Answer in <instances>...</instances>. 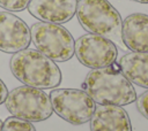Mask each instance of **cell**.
<instances>
[{
    "instance_id": "obj_1",
    "label": "cell",
    "mask_w": 148,
    "mask_h": 131,
    "mask_svg": "<svg viewBox=\"0 0 148 131\" xmlns=\"http://www.w3.org/2000/svg\"><path fill=\"white\" fill-rule=\"evenodd\" d=\"M82 88L98 105L123 107L136 100L134 86L116 64L91 69L82 83Z\"/></svg>"
},
{
    "instance_id": "obj_2",
    "label": "cell",
    "mask_w": 148,
    "mask_h": 131,
    "mask_svg": "<svg viewBox=\"0 0 148 131\" xmlns=\"http://www.w3.org/2000/svg\"><path fill=\"white\" fill-rule=\"evenodd\" d=\"M9 67L21 83L37 88H54L61 83V71L57 63L37 49L25 48L10 57Z\"/></svg>"
},
{
    "instance_id": "obj_3",
    "label": "cell",
    "mask_w": 148,
    "mask_h": 131,
    "mask_svg": "<svg viewBox=\"0 0 148 131\" xmlns=\"http://www.w3.org/2000/svg\"><path fill=\"white\" fill-rule=\"evenodd\" d=\"M75 14L81 26L89 33L108 38L121 48L126 47L121 16L108 0H77Z\"/></svg>"
},
{
    "instance_id": "obj_4",
    "label": "cell",
    "mask_w": 148,
    "mask_h": 131,
    "mask_svg": "<svg viewBox=\"0 0 148 131\" xmlns=\"http://www.w3.org/2000/svg\"><path fill=\"white\" fill-rule=\"evenodd\" d=\"M30 34L37 51L54 62L68 61L74 55V38L61 24L36 22L30 28Z\"/></svg>"
},
{
    "instance_id": "obj_5",
    "label": "cell",
    "mask_w": 148,
    "mask_h": 131,
    "mask_svg": "<svg viewBox=\"0 0 148 131\" xmlns=\"http://www.w3.org/2000/svg\"><path fill=\"white\" fill-rule=\"evenodd\" d=\"M3 103L13 116L29 122L45 121L53 113L50 95L42 88L28 85L12 90Z\"/></svg>"
},
{
    "instance_id": "obj_6",
    "label": "cell",
    "mask_w": 148,
    "mask_h": 131,
    "mask_svg": "<svg viewBox=\"0 0 148 131\" xmlns=\"http://www.w3.org/2000/svg\"><path fill=\"white\" fill-rule=\"evenodd\" d=\"M53 111L73 125H81L90 121L96 108L92 98L83 90L54 88L50 93Z\"/></svg>"
},
{
    "instance_id": "obj_7",
    "label": "cell",
    "mask_w": 148,
    "mask_h": 131,
    "mask_svg": "<svg viewBox=\"0 0 148 131\" xmlns=\"http://www.w3.org/2000/svg\"><path fill=\"white\" fill-rule=\"evenodd\" d=\"M74 53L77 60L90 69L109 67L116 62L118 56V49L113 41L94 33H87L77 38Z\"/></svg>"
},
{
    "instance_id": "obj_8",
    "label": "cell",
    "mask_w": 148,
    "mask_h": 131,
    "mask_svg": "<svg viewBox=\"0 0 148 131\" xmlns=\"http://www.w3.org/2000/svg\"><path fill=\"white\" fill-rule=\"evenodd\" d=\"M30 28L18 16L9 11H0V51L17 53L29 47Z\"/></svg>"
},
{
    "instance_id": "obj_9",
    "label": "cell",
    "mask_w": 148,
    "mask_h": 131,
    "mask_svg": "<svg viewBox=\"0 0 148 131\" xmlns=\"http://www.w3.org/2000/svg\"><path fill=\"white\" fill-rule=\"evenodd\" d=\"M77 0H30L29 13L42 22L64 24L76 13Z\"/></svg>"
},
{
    "instance_id": "obj_10",
    "label": "cell",
    "mask_w": 148,
    "mask_h": 131,
    "mask_svg": "<svg viewBox=\"0 0 148 131\" xmlns=\"http://www.w3.org/2000/svg\"><path fill=\"white\" fill-rule=\"evenodd\" d=\"M90 131H132V124L121 106L98 105L90 118Z\"/></svg>"
},
{
    "instance_id": "obj_11",
    "label": "cell",
    "mask_w": 148,
    "mask_h": 131,
    "mask_svg": "<svg viewBox=\"0 0 148 131\" xmlns=\"http://www.w3.org/2000/svg\"><path fill=\"white\" fill-rule=\"evenodd\" d=\"M123 41L132 52H148V15L134 13L123 21Z\"/></svg>"
},
{
    "instance_id": "obj_12",
    "label": "cell",
    "mask_w": 148,
    "mask_h": 131,
    "mask_svg": "<svg viewBox=\"0 0 148 131\" xmlns=\"http://www.w3.org/2000/svg\"><path fill=\"white\" fill-rule=\"evenodd\" d=\"M124 76L138 86L148 88V52H131L119 60Z\"/></svg>"
},
{
    "instance_id": "obj_13",
    "label": "cell",
    "mask_w": 148,
    "mask_h": 131,
    "mask_svg": "<svg viewBox=\"0 0 148 131\" xmlns=\"http://www.w3.org/2000/svg\"><path fill=\"white\" fill-rule=\"evenodd\" d=\"M1 131H36V129L31 124V122L15 116H10L7 117L2 123Z\"/></svg>"
},
{
    "instance_id": "obj_14",
    "label": "cell",
    "mask_w": 148,
    "mask_h": 131,
    "mask_svg": "<svg viewBox=\"0 0 148 131\" xmlns=\"http://www.w3.org/2000/svg\"><path fill=\"white\" fill-rule=\"evenodd\" d=\"M30 0H0V7L8 11H22L28 8Z\"/></svg>"
},
{
    "instance_id": "obj_15",
    "label": "cell",
    "mask_w": 148,
    "mask_h": 131,
    "mask_svg": "<svg viewBox=\"0 0 148 131\" xmlns=\"http://www.w3.org/2000/svg\"><path fill=\"white\" fill-rule=\"evenodd\" d=\"M136 108L140 114L148 120V90L141 93L140 97L136 99Z\"/></svg>"
},
{
    "instance_id": "obj_16",
    "label": "cell",
    "mask_w": 148,
    "mask_h": 131,
    "mask_svg": "<svg viewBox=\"0 0 148 131\" xmlns=\"http://www.w3.org/2000/svg\"><path fill=\"white\" fill-rule=\"evenodd\" d=\"M7 95H8V90H7L6 85H5V83L0 79V105L5 102Z\"/></svg>"
},
{
    "instance_id": "obj_17",
    "label": "cell",
    "mask_w": 148,
    "mask_h": 131,
    "mask_svg": "<svg viewBox=\"0 0 148 131\" xmlns=\"http://www.w3.org/2000/svg\"><path fill=\"white\" fill-rule=\"evenodd\" d=\"M135 2H140V3H148V0H133Z\"/></svg>"
},
{
    "instance_id": "obj_18",
    "label": "cell",
    "mask_w": 148,
    "mask_h": 131,
    "mask_svg": "<svg viewBox=\"0 0 148 131\" xmlns=\"http://www.w3.org/2000/svg\"><path fill=\"white\" fill-rule=\"evenodd\" d=\"M2 123H3V122L0 120V131H1V129H2Z\"/></svg>"
}]
</instances>
